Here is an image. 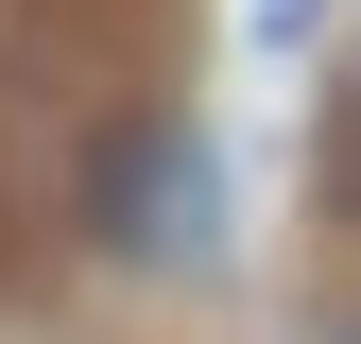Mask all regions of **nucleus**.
I'll use <instances>...</instances> for the list:
<instances>
[{
    "label": "nucleus",
    "instance_id": "nucleus-1",
    "mask_svg": "<svg viewBox=\"0 0 361 344\" xmlns=\"http://www.w3.org/2000/svg\"><path fill=\"white\" fill-rule=\"evenodd\" d=\"M86 241L138 258V276H207L224 258V155L190 121H121V138L86 155Z\"/></svg>",
    "mask_w": 361,
    "mask_h": 344
}]
</instances>
